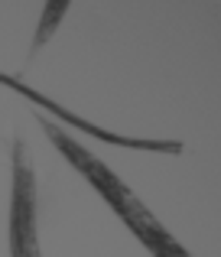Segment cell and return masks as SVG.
I'll use <instances>...</instances> for the list:
<instances>
[{"label": "cell", "instance_id": "obj_1", "mask_svg": "<svg viewBox=\"0 0 221 257\" xmlns=\"http://www.w3.org/2000/svg\"><path fill=\"white\" fill-rule=\"evenodd\" d=\"M43 127H46V134L52 137V144L59 147V153H62L72 166H78V170L88 176V182L111 202V208L133 228V231H137V238L143 241L153 254H156V257H189L182 247L176 244V238H172L169 231H163V225H159V221L153 218V215L146 212L137 199H133V192L108 170V166L98 163V160L91 157L85 147H78L75 140H72L69 134H62L56 124H46V120H43Z\"/></svg>", "mask_w": 221, "mask_h": 257}, {"label": "cell", "instance_id": "obj_2", "mask_svg": "<svg viewBox=\"0 0 221 257\" xmlns=\"http://www.w3.org/2000/svg\"><path fill=\"white\" fill-rule=\"evenodd\" d=\"M36 186L26 144L17 137L13 144V205H10V251L13 257H39L36 247Z\"/></svg>", "mask_w": 221, "mask_h": 257}, {"label": "cell", "instance_id": "obj_3", "mask_svg": "<svg viewBox=\"0 0 221 257\" xmlns=\"http://www.w3.org/2000/svg\"><path fill=\"white\" fill-rule=\"evenodd\" d=\"M69 4H72V0H46V10H43V17H39L36 36H33V49H43V46L49 43V36L56 33V26L62 23Z\"/></svg>", "mask_w": 221, "mask_h": 257}]
</instances>
